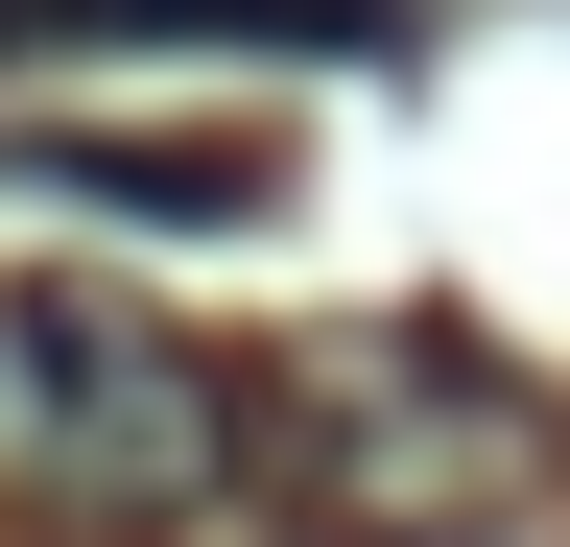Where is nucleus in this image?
Masks as SVG:
<instances>
[{
	"label": "nucleus",
	"mask_w": 570,
	"mask_h": 547,
	"mask_svg": "<svg viewBox=\"0 0 570 547\" xmlns=\"http://www.w3.org/2000/svg\"><path fill=\"white\" fill-rule=\"evenodd\" d=\"M0 500H48L96 547H167V524L238 500V381L96 262H0Z\"/></svg>",
	"instance_id": "f03ea898"
},
{
	"label": "nucleus",
	"mask_w": 570,
	"mask_h": 547,
	"mask_svg": "<svg viewBox=\"0 0 570 547\" xmlns=\"http://www.w3.org/2000/svg\"><path fill=\"white\" fill-rule=\"evenodd\" d=\"M238 500L285 547H475L547 500V381L452 310H356L285 333V381L238 404Z\"/></svg>",
	"instance_id": "f257e3e1"
},
{
	"label": "nucleus",
	"mask_w": 570,
	"mask_h": 547,
	"mask_svg": "<svg viewBox=\"0 0 570 547\" xmlns=\"http://www.w3.org/2000/svg\"><path fill=\"white\" fill-rule=\"evenodd\" d=\"M48 191H96V215H167V238H214V215H262V167L238 144H24Z\"/></svg>",
	"instance_id": "7ed1b4c3"
}]
</instances>
